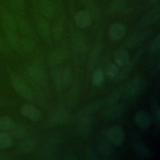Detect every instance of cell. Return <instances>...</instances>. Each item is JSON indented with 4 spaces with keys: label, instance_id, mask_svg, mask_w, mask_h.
Segmentation results:
<instances>
[{
    "label": "cell",
    "instance_id": "obj_26",
    "mask_svg": "<svg viewBox=\"0 0 160 160\" xmlns=\"http://www.w3.org/2000/svg\"><path fill=\"white\" fill-rule=\"evenodd\" d=\"M82 4L86 7V10L91 18H96L99 14V9L92 0H82Z\"/></svg>",
    "mask_w": 160,
    "mask_h": 160
},
{
    "label": "cell",
    "instance_id": "obj_18",
    "mask_svg": "<svg viewBox=\"0 0 160 160\" xmlns=\"http://www.w3.org/2000/svg\"><path fill=\"white\" fill-rule=\"evenodd\" d=\"M37 28L39 34L44 39H49L51 35V29L48 21L43 18H39L37 20Z\"/></svg>",
    "mask_w": 160,
    "mask_h": 160
},
{
    "label": "cell",
    "instance_id": "obj_4",
    "mask_svg": "<svg viewBox=\"0 0 160 160\" xmlns=\"http://www.w3.org/2000/svg\"><path fill=\"white\" fill-rule=\"evenodd\" d=\"M107 137L111 142L118 146L122 143L124 133L120 126L114 125L108 129L107 131Z\"/></svg>",
    "mask_w": 160,
    "mask_h": 160
},
{
    "label": "cell",
    "instance_id": "obj_14",
    "mask_svg": "<svg viewBox=\"0 0 160 160\" xmlns=\"http://www.w3.org/2000/svg\"><path fill=\"white\" fill-rule=\"evenodd\" d=\"M21 114L32 121H37L41 116L40 111L31 104H24L21 108Z\"/></svg>",
    "mask_w": 160,
    "mask_h": 160
},
{
    "label": "cell",
    "instance_id": "obj_41",
    "mask_svg": "<svg viewBox=\"0 0 160 160\" xmlns=\"http://www.w3.org/2000/svg\"><path fill=\"white\" fill-rule=\"evenodd\" d=\"M6 155H8L7 154H6L4 152H0V159H6L8 158V157H6Z\"/></svg>",
    "mask_w": 160,
    "mask_h": 160
},
{
    "label": "cell",
    "instance_id": "obj_27",
    "mask_svg": "<svg viewBox=\"0 0 160 160\" xmlns=\"http://www.w3.org/2000/svg\"><path fill=\"white\" fill-rule=\"evenodd\" d=\"M12 143V136L8 132L0 131V149H6L11 146Z\"/></svg>",
    "mask_w": 160,
    "mask_h": 160
},
{
    "label": "cell",
    "instance_id": "obj_7",
    "mask_svg": "<svg viewBox=\"0 0 160 160\" xmlns=\"http://www.w3.org/2000/svg\"><path fill=\"white\" fill-rule=\"evenodd\" d=\"M72 46L79 52H84L88 49L87 42L83 34L79 32H74L71 37Z\"/></svg>",
    "mask_w": 160,
    "mask_h": 160
},
{
    "label": "cell",
    "instance_id": "obj_32",
    "mask_svg": "<svg viewBox=\"0 0 160 160\" xmlns=\"http://www.w3.org/2000/svg\"><path fill=\"white\" fill-rule=\"evenodd\" d=\"M120 98V94L118 91H114L112 93H111L109 96L107 98L106 101V104L107 106L109 107L111 106L116 103V102L118 101V99Z\"/></svg>",
    "mask_w": 160,
    "mask_h": 160
},
{
    "label": "cell",
    "instance_id": "obj_36",
    "mask_svg": "<svg viewBox=\"0 0 160 160\" xmlns=\"http://www.w3.org/2000/svg\"><path fill=\"white\" fill-rule=\"evenodd\" d=\"M100 150L103 156H108L109 154H111V148L109 144L104 143L102 146H101Z\"/></svg>",
    "mask_w": 160,
    "mask_h": 160
},
{
    "label": "cell",
    "instance_id": "obj_23",
    "mask_svg": "<svg viewBox=\"0 0 160 160\" xmlns=\"http://www.w3.org/2000/svg\"><path fill=\"white\" fill-rule=\"evenodd\" d=\"M64 34V23L62 20L56 21L52 28L51 34L55 41H59Z\"/></svg>",
    "mask_w": 160,
    "mask_h": 160
},
{
    "label": "cell",
    "instance_id": "obj_37",
    "mask_svg": "<svg viewBox=\"0 0 160 160\" xmlns=\"http://www.w3.org/2000/svg\"><path fill=\"white\" fill-rule=\"evenodd\" d=\"M78 85L79 84H76V86L74 85L71 90V92L69 94V97L71 99H72L73 100L76 99V96H78V94L79 93V87Z\"/></svg>",
    "mask_w": 160,
    "mask_h": 160
},
{
    "label": "cell",
    "instance_id": "obj_25",
    "mask_svg": "<svg viewBox=\"0 0 160 160\" xmlns=\"http://www.w3.org/2000/svg\"><path fill=\"white\" fill-rule=\"evenodd\" d=\"M114 59L116 64L122 66L128 63L129 55L124 49H119L114 55Z\"/></svg>",
    "mask_w": 160,
    "mask_h": 160
},
{
    "label": "cell",
    "instance_id": "obj_8",
    "mask_svg": "<svg viewBox=\"0 0 160 160\" xmlns=\"http://www.w3.org/2000/svg\"><path fill=\"white\" fill-rule=\"evenodd\" d=\"M39 8L43 15L49 19L53 18L56 14V6L52 0H41Z\"/></svg>",
    "mask_w": 160,
    "mask_h": 160
},
{
    "label": "cell",
    "instance_id": "obj_29",
    "mask_svg": "<svg viewBox=\"0 0 160 160\" xmlns=\"http://www.w3.org/2000/svg\"><path fill=\"white\" fill-rule=\"evenodd\" d=\"M6 40L9 44L16 49H18L20 37L18 36L16 32H5Z\"/></svg>",
    "mask_w": 160,
    "mask_h": 160
},
{
    "label": "cell",
    "instance_id": "obj_11",
    "mask_svg": "<svg viewBox=\"0 0 160 160\" xmlns=\"http://www.w3.org/2000/svg\"><path fill=\"white\" fill-rule=\"evenodd\" d=\"M126 29L121 23H114L111 26L109 29V38L114 41L121 40L124 36Z\"/></svg>",
    "mask_w": 160,
    "mask_h": 160
},
{
    "label": "cell",
    "instance_id": "obj_9",
    "mask_svg": "<svg viewBox=\"0 0 160 160\" xmlns=\"http://www.w3.org/2000/svg\"><path fill=\"white\" fill-rule=\"evenodd\" d=\"M92 18L86 10H81L76 12L74 16V22L80 28H85L90 26Z\"/></svg>",
    "mask_w": 160,
    "mask_h": 160
},
{
    "label": "cell",
    "instance_id": "obj_10",
    "mask_svg": "<svg viewBox=\"0 0 160 160\" xmlns=\"http://www.w3.org/2000/svg\"><path fill=\"white\" fill-rule=\"evenodd\" d=\"M28 73L29 77L35 82L41 84L44 82L46 74L44 70L38 65L32 64L28 68Z\"/></svg>",
    "mask_w": 160,
    "mask_h": 160
},
{
    "label": "cell",
    "instance_id": "obj_34",
    "mask_svg": "<svg viewBox=\"0 0 160 160\" xmlns=\"http://www.w3.org/2000/svg\"><path fill=\"white\" fill-rule=\"evenodd\" d=\"M103 81V73L100 70H96L92 74V83L95 86L100 85Z\"/></svg>",
    "mask_w": 160,
    "mask_h": 160
},
{
    "label": "cell",
    "instance_id": "obj_3",
    "mask_svg": "<svg viewBox=\"0 0 160 160\" xmlns=\"http://www.w3.org/2000/svg\"><path fill=\"white\" fill-rule=\"evenodd\" d=\"M69 118L68 110L62 106L54 108L49 113L48 119L49 122L53 125H59L64 122Z\"/></svg>",
    "mask_w": 160,
    "mask_h": 160
},
{
    "label": "cell",
    "instance_id": "obj_42",
    "mask_svg": "<svg viewBox=\"0 0 160 160\" xmlns=\"http://www.w3.org/2000/svg\"><path fill=\"white\" fill-rule=\"evenodd\" d=\"M150 1V2L152 4H156V2L159 1V0H149Z\"/></svg>",
    "mask_w": 160,
    "mask_h": 160
},
{
    "label": "cell",
    "instance_id": "obj_22",
    "mask_svg": "<svg viewBox=\"0 0 160 160\" xmlns=\"http://www.w3.org/2000/svg\"><path fill=\"white\" fill-rule=\"evenodd\" d=\"M8 133L11 136L18 139H25L28 136V129L23 126L16 122Z\"/></svg>",
    "mask_w": 160,
    "mask_h": 160
},
{
    "label": "cell",
    "instance_id": "obj_6",
    "mask_svg": "<svg viewBox=\"0 0 160 160\" xmlns=\"http://www.w3.org/2000/svg\"><path fill=\"white\" fill-rule=\"evenodd\" d=\"M142 86V80L140 78H135L125 86L123 89L124 97L129 98L136 95Z\"/></svg>",
    "mask_w": 160,
    "mask_h": 160
},
{
    "label": "cell",
    "instance_id": "obj_40",
    "mask_svg": "<svg viewBox=\"0 0 160 160\" xmlns=\"http://www.w3.org/2000/svg\"><path fill=\"white\" fill-rule=\"evenodd\" d=\"M6 48V45L5 44V41L3 38L0 36V51H4Z\"/></svg>",
    "mask_w": 160,
    "mask_h": 160
},
{
    "label": "cell",
    "instance_id": "obj_24",
    "mask_svg": "<svg viewBox=\"0 0 160 160\" xmlns=\"http://www.w3.org/2000/svg\"><path fill=\"white\" fill-rule=\"evenodd\" d=\"M34 47L33 41L27 37L20 38L19 48L18 50H20L25 53H30L32 51Z\"/></svg>",
    "mask_w": 160,
    "mask_h": 160
},
{
    "label": "cell",
    "instance_id": "obj_33",
    "mask_svg": "<svg viewBox=\"0 0 160 160\" xmlns=\"http://www.w3.org/2000/svg\"><path fill=\"white\" fill-rule=\"evenodd\" d=\"M9 5L15 11H21L24 7V0H9Z\"/></svg>",
    "mask_w": 160,
    "mask_h": 160
},
{
    "label": "cell",
    "instance_id": "obj_39",
    "mask_svg": "<svg viewBox=\"0 0 160 160\" xmlns=\"http://www.w3.org/2000/svg\"><path fill=\"white\" fill-rule=\"evenodd\" d=\"M159 45H160V36L158 35L154 40L152 44V49L154 51H158L159 49Z\"/></svg>",
    "mask_w": 160,
    "mask_h": 160
},
{
    "label": "cell",
    "instance_id": "obj_30",
    "mask_svg": "<svg viewBox=\"0 0 160 160\" xmlns=\"http://www.w3.org/2000/svg\"><path fill=\"white\" fill-rule=\"evenodd\" d=\"M145 33H139L138 34H135L132 36V37L129 38L127 41H126V46L129 48H132V47H135L136 46H138L142 41H144L145 36H146Z\"/></svg>",
    "mask_w": 160,
    "mask_h": 160
},
{
    "label": "cell",
    "instance_id": "obj_16",
    "mask_svg": "<svg viewBox=\"0 0 160 160\" xmlns=\"http://www.w3.org/2000/svg\"><path fill=\"white\" fill-rule=\"evenodd\" d=\"M124 108L122 104H114L109 106L104 112V118L107 119L112 120L121 116L124 112Z\"/></svg>",
    "mask_w": 160,
    "mask_h": 160
},
{
    "label": "cell",
    "instance_id": "obj_19",
    "mask_svg": "<svg viewBox=\"0 0 160 160\" xmlns=\"http://www.w3.org/2000/svg\"><path fill=\"white\" fill-rule=\"evenodd\" d=\"M101 106V102L99 101H96L85 106L82 108L78 114V118L81 116H92V114L96 112Z\"/></svg>",
    "mask_w": 160,
    "mask_h": 160
},
{
    "label": "cell",
    "instance_id": "obj_12",
    "mask_svg": "<svg viewBox=\"0 0 160 160\" xmlns=\"http://www.w3.org/2000/svg\"><path fill=\"white\" fill-rule=\"evenodd\" d=\"M102 49V44L100 42L96 44L94 46L88 62V69L89 71L92 70L96 66Z\"/></svg>",
    "mask_w": 160,
    "mask_h": 160
},
{
    "label": "cell",
    "instance_id": "obj_28",
    "mask_svg": "<svg viewBox=\"0 0 160 160\" xmlns=\"http://www.w3.org/2000/svg\"><path fill=\"white\" fill-rule=\"evenodd\" d=\"M15 122L9 117L3 116L0 118V129L9 132L14 125Z\"/></svg>",
    "mask_w": 160,
    "mask_h": 160
},
{
    "label": "cell",
    "instance_id": "obj_13",
    "mask_svg": "<svg viewBox=\"0 0 160 160\" xmlns=\"http://www.w3.org/2000/svg\"><path fill=\"white\" fill-rule=\"evenodd\" d=\"M92 116H81L78 118V131L82 136H87L91 131Z\"/></svg>",
    "mask_w": 160,
    "mask_h": 160
},
{
    "label": "cell",
    "instance_id": "obj_31",
    "mask_svg": "<svg viewBox=\"0 0 160 160\" xmlns=\"http://www.w3.org/2000/svg\"><path fill=\"white\" fill-rule=\"evenodd\" d=\"M34 146L32 139H26L22 141L18 147V151L20 153H28L31 151Z\"/></svg>",
    "mask_w": 160,
    "mask_h": 160
},
{
    "label": "cell",
    "instance_id": "obj_38",
    "mask_svg": "<svg viewBox=\"0 0 160 160\" xmlns=\"http://www.w3.org/2000/svg\"><path fill=\"white\" fill-rule=\"evenodd\" d=\"M153 116L155 119V120L157 121V122L159 123V108L158 104H155L154 108L152 111Z\"/></svg>",
    "mask_w": 160,
    "mask_h": 160
},
{
    "label": "cell",
    "instance_id": "obj_1",
    "mask_svg": "<svg viewBox=\"0 0 160 160\" xmlns=\"http://www.w3.org/2000/svg\"><path fill=\"white\" fill-rule=\"evenodd\" d=\"M11 81L13 88L21 96L27 99H34V93L32 89L21 78L13 75L11 76Z\"/></svg>",
    "mask_w": 160,
    "mask_h": 160
},
{
    "label": "cell",
    "instance_id": "obj_43",
    "mask_svg": "<svg viewBox=\"0 0 160 160\" xmlns=\"http://www.w3.org/2000/svg\"><path fill=\"white\" fill-rule=\"evenodd\" d=\"M0 18H1V12H0Z\"/></svg>",
    "mask_w": 160,
    "mask_h": 160
},
{
    "label": "cell",
    "instance_id": "obj_17",
    "mask_svg": "<svg viewBox=\"0 0 160 160\" xmlns=\"http://www.w3.org/2000/svg\"><path fill=\"white\" fill-rule=\"evenodd\" d=\"M109 11L112 13L125 14L128 11L126 0H112L109 5Z\"/></svg>",
    "mask_w": 160,
    "mask_h": 160
},
{
    "label": "cell",
    "instance_id": "obj_15",
    "mask_svg": "<svg viewBox=\"0 0 160 160\" xmlns=\"http://www.w3.org/2000/svg\"><path fill=\"white\" fill-rule=\"evenodd\" d=\"M134 120L136 124L142 129H146L150 126L151 118L149 113L146 111H138L135 114Z\"/></svg>",
    "mask_w": 160,
    "mask_h": 160
},
{
    "label": "cell",
    "instance_id": "obj_2",
    "mask_svg": "<svg viewBox=\"0 0 160 160\" xmlns=\"http://www.w3.org/2000/svg\"><path fill=\"white\" fill-rule=\"evenodd\" d=\"M72 72L71 69L64 68H61L54 74V80L56 87L58 89L66 88L72 81Z\"/></svg>",
    "mask_w": 160,
    "mask_h": 160
},
{
    "label": "cell",
    "instance_id": "obj_20",
    "mask_svg": "<svg viewBox=\"0 0 160 160\" xmlns=\"http://www.w3.org/2000/svg\"><path fill=\"white\" fill-rule=\"evenodd\" d=\"M67 52L63 48H58L55 49L51 54L49 62L52 65H57L61 63L66 58Z\"/></svg>",
    "mask_w": 160,
    "mask_h": 160
},
{
    "label": "cell",
    "instance_id": "obj_5",
    "mask_svg": "<svg viewBox=\"0 0 160 160\" xmlns=\"http://www.w3.org/2000/svg\"><path fill=\"white\" fill-rule=\"evenodd\" d=\"M2 25L5 32H16L17 26L16 18L8 11L3 10L1 12Z\"/></svg>",
    "mask_w": 160,
    "mask_h": 160
},
{
    "label": "cell",
    "instance_id": "obj_21",
    "mask_svg": "<svg viewBox=\"0 0 160 160\" xmlns=\"http://www.w3.org/2000/svg\"><path fill=\"white\" fill-rule=\"evenodd\" d=\"M17 29H18L21 33L26 36H31L33 34V29L29 22L22 18L16 19Z\"/></svg>",
    "mask_w": 160,
    "mask_h": 160
},
{
    "label": "cell",
    "instance_id": "obj_35",
    "mask_svg": "<svg viewBox=\"0 0 160 160\" xmlns=\"http://www.w3.org/2000/svg\"><path fill=\"white\" fill-rule=\"evenodd\" d=\"M119 68L115 64H109L106 69V74L111 78H115L119 73Z\"/></svg>",
    "mask_w": 160,
    "mask_h": 160
}]
</instances>
